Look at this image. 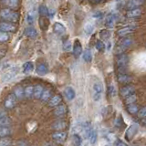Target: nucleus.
<instances>
[{
    "instance_id": "1",
    "label": "nucleus",
    "mask_w": 146,
    "mask_h": 146,
    "mask_svg": "<svg viewBox=\"0 0 146 146\" xmlns=\"http://www.w3.org/2000/svg\"><path fill=\"white\" fill-rule=\"evenodd\" d=\"M1 17L2 19L8 21V22H12V23H15L17 22L18 19H19V15L18 13L12 10L11 8H4L1 10Z\"/></svg>"
},
{
    "instance_id": "2",
    "label": "nucleus",
    "mask_w": 146,
    "mask_h": 146,
    "mask_svg": "<svg viewBox=\"0 0 146 146\" xmlns=\"http://www.w3.org/2000/svg\"><path fill=\"white\" fill-rule=\"evenodd\" d=\"M128 63H129V58L126 54L122 53L118 55L117 59H116V65L118 68L119 73H126L125 70H127Z\"/></svg>"
},
{
    "instance_id": "3",
    "label": "nucleus",
    "mask_w": 146,
    "mask_h": 146,
    "mask_svg": "<svg viewBox=\"0 0 146 146\" xmlns=\"http://www.w3.org/2000/svg\"><path fill=\"white\" fill-rule=\"evenodd\" d=\"M103 92V86L102 83L100 80H97L94 82L92 87V99L95 102H99L102 99Z\"/></svg>"
},
{
    "instance_id": "4",
    "label": "nucleus",
    "mask_w": 146,
    "mask_h": 146,
    "mask_svg": "<svg viewBox=\"0 0 146 146\" xmlns=\"http://www.w3.org/2000/svg\"><path fill=\"white\" fill-rule=\"evenodd\" d=\"M131 44H132V39L125 36V38H123L121 40H120V42H119L118 46L116 47L115 53L117 55L124 53V51L127 49V48H129Z\"/></svg>"
},
{
    "instance_id": "5",
    "label": "nucleus",
    "mask_w": 146,
    "mask_h": 146,
    "mask_svg": "<svg viewBox=\"0 0 146 146\" xmlns=\"http://www.w3.org/2000/svg\"><path fill=\"white\" fill-rule=\"evenodd\" d=\"M18 72V68L17 66L14 67H10L9 68H7V71L4 73V75L2 77V81L3 82H8L11 81L14 78H15Z\"/></svg>"
},
{
    "instance_id": "6",
    "label": "nucleus",
    "mask_w": 146,
    "mask_h": 146,
    "mask_svg": "<svg viewBox=\"0 0 146 146\" xmlns=\"http://www.w3.org/2000/svg\"><path fill=\"white\" fill-rule=\"evenodd\" d=\"M17 97L14 93L9 94L4 100V107L6 110H11L16 106L17 104Z\"/></svg>"
},
{
    "instance_id": "7",
    "label": "nucleus",
    "mask_w": 146,
    "mask_h": 146,
    "mask_svg": "<svg viewBox=\"0 0 146 146\" xmlns=\"http://www.w3.org/2000/svg\"><path fill=\"white\" fill-rule=\"evenodd\" d=\"M135 27H136L135 26H131V25L121 27V29H120L117 31V35L119 36H121V38H125V36L131 35V33H133Z\"/></svg>"
},
{
    "instance_id": "8",
    "label": "nucleus",
    "mask_w": 146,
    "mask_h": 146,
    "mask_svg": "<svg viewBox=\"0 0 146 146\" xmlns=\"http://www.w3.org/2000/svg\"><path fill=\"white\" fill-rule=\"evenodd\" d=\"M135 93V88L132 85H126L120 90V94L122 98H127L128 96Z\"/></svg>"
},
{
    "instance_id": "9",
    "label": "nucleus",
    "mask_w": 146,
    "mask_h": 146,
    "mask_svg": "<svg viewBox=\"0 0 146 146\" xmlns=\"http://www.w3.org/2000/svg\"><path fill=\"white\" fill-rule=\"evenodd\" d=\"M0 29H1V31L8 32L9 33V32H14L16 30V26L12 22L2 21L0 23Z\"/></svg>"
},
{
    "instance_id": "10",
    "label": "nucleus",
    "mask_w": 146,
    "mask_h": 146,
    "mask_svg": "<svg viewBox=\"0 0 146 146\" xmlns=\"http://www.w3.org/2000/svg\"><path fill=\"white\" fill-rule=\"evenodd\" d=\"M72 53L75 56V58H79L82 53V45L79 39H75L74 44H73Z\"/></svg>"
},
{
    "instance_id": "11",
    "label": "nucleus",
    "mask_w": 146,
    "mask_h": 146,
    "mask_svg": "<svg viewBox=\"0 0 146 146\" xmlns=\"http://www.w3.org/2000/svg\"><path fill=\"white\" fill-rule=\"evenodd\" d=\"M116 21H117L116 14L111 13V14H109L106 17V19H105V26L109 27V29H111V27H113L114 25H115Z\"/></svg>"
},
{
    "instance_id": "12",
    "label": "nucleus",
    "mask_w": 146,
    "mask_h": 146,
    "mask_svg": "<svg viewBox=\"0 0 146 146\" xmlns=\"http://www.w3.org/2000/svg\"><path fill=\"white\" fill-rule=\"evenodd\" d=\"M53 31H54L55 34H57L58 36H64L67 32L66 27L59 22H56L53 25Z\"/></svg>"
},
{
    "instance_id": "13",
    "label": "nucleus",
    "mask_w": 146,
    "mask_h": 146,
    "mask_svg": "<svg viewBox=\"0 0 146 146\" xmlns=\"http://www.w3.org/2000/svg\"><path fill=\"white\" fill-rule=\"evenodd\" d=\"M67 111H68V108L66 105L59 104L58 106H57V108L54 110L53 114L56 117H62L67 113Z\"/></svg>"
},
{
    "instance_id": "14",
    "label": "nucleus",
    "mask_w": 146,
    "mask_h": 146,
    "mask_svg": "<svg viewBox=\"0 0 146 146\" xmlns=\"http://www.w3.org/2000/svg\"><path fill=\"white\" fill-rule=\"evenodd\" d=\"M36 72L38 73L39 76H45L46 74H48V65L46 63L42 62V63H39L38 66H36Z\"/></svg>"
},
{
    "instance_id": "15",
    "label": "nucleus",
    "mask_w": 146,
    "mask_h": 146,
    "mask_svg": "<svg viewBox=\"0 0 146 146\" xmlns=\"http://www.w3.org/2000/svg\"><path fill=\"white\" fill-rule=\"evenodd\" d=\"M117 80L121 84H128L131 81V77L126 73H118Z\"/></svg>"
},
{
    "instance_id": "16",
    "label": "nucleus",
    "mask_w": 146,
    "mask_h": 146,
    "mask_svg": "<svg viewBox=\"0 0 146 146\" xmlns=\"http://www.w3.org/2000/svg\"><path fill=\"white\" fill-rule=\"evenodd\" d=\"M61 102H62L61 96L60 95H55V96H53V97H51V99L48 100V104L49 107H57L61 103Z\"/></svg>"
},
{
    "instance_id": "17",
    "label": "nucleus",
    "mask_w": 146,
    "mask_h": 146,
    "mask_svg": "<svg viewBox=\"0 0 146 146\" xmlns=\"http://www.w3.org/2000/svg\"><path fill=\"white\" fill-rule=\"evenodd\" d=\"M66 138H67V133L65 131H55L54 133H52V139L57 141H59V143L65 141Z\"/></svg>"
},
{
    "instance_id": "18",
    "label": "nucleus",
    "mask_w": 146,
    "mask_h": 146,
    "mask_svg": "<svg viewBox=\"0 0 146 146\" xmlns=\"http://www.w3.org/2000/svg\"><path fill=\"white\" fill-rule=\"evenodd\" d=\"M24 33L27 38H36V36H38V31L36 30L35 27H31V26L27 27V29H25Z\"/></svg>"
},
{
    "instance_id": "19",
    "label": "nucleus",
    "mask_w": 146,
    "mask_h": 146,
    "mask_svg": "<svg viewBox=\"0 0 146 146\" xmlns=\"http://www.w3.org/2000/svg\"><path fill=\"white\" fill-rule=\"evenodd\" d=\"M13 93L15 94L17 100H22L25 97V89L22 86H17L13 90Z\"/></svg>"
},
{
    "instance_id": "20",
    "label": "nucleus",
    "mask_w": 146,
    "mask_h": 146,
    "mask_svg": "<svg viewBox=\"0 0 146 146\" xmlns=\"http://www.w3.org/2000/svg\"><path fill=\"white\" fill-rule=\"evenodd\" d=\"M36 19V9L35 8H31L29 9V13H27V22L29 25H33L34 22Z\"/></svg>"
},
{
    "instance_id": "21",
    "label": "nucleus",
    "mask_w": 146,
    "mask_h": 146,
    "mask_svg": "<svg viewBox=\"0 0 146 146\" xmlns=\"http://www.w3.org/2000/svg\"><path fill=\"white\" fill-rule=\"evenodd\" d=\"M34 70V64L31 61H27L23 64L22 66V71L24 74H30Z\"/></svg>"
},
{
    "instance_id": "22",
    "label": "nucleus",
    "mask_w": 146,
    "mask_h": 146,
    "mask_svg": "<svg viewBox=\"0 0 146 146\" xmlns=\"http://www.w3.org/2000/svg\"><path fill=\"white\" fill-rule=\"evenodd\" d=\"M1 2L8 8H17L19 5V0H1Z\"/></svg>"
},
{
    "instance_id": "23",
    "label": "nucleus",
    "mask_w": 146,
    "mask_h": 146,
    "mask_svg": "<svg viewBox=\"0 0 146 146\" xmlns=\"http://www.w3.org/2000/svg\"><path fill=\"white\" fill-rule=\"evenodd\" d=\"M141 15V9L139 7L130 9V10L127 12V17H129V18H135V17H140Z\"/></svg>"
},
{
    "instance_id": "24",
    "label": "nucleus",
    "mask_w": 146,
    "mask_h": 146,
    "mask_svg": "<svg viewBox=\"0 0 146 146\" xmlns=\"http://www.w3.org/2000/svg\"><path fill=\"white\" fill-rule=\"evenodd\" d=\"M38 25L42 30H47L49 26V22H48V19L47 18V17H40L39 20H38Z\"/></svg>"
},
{
    "instance_id": "25",
    "label": "nucleus",
    "mask_w": 146,
    "mask_h": 146,
    "mask_svg": "<svg viewBox=\"0 0 146 146\" xmlns=\"http://www.w3.org/2000/svg\"><path fill=\"white\" fill-rule=\"evenodd\" d=\"M137 130H138V126H137L136 124L131 125L129 128V129L127 130V132H126V139L127 140H131L132 137H133V135L136 133Z\"/></svg>"
},
{
    "instance_id": "26",
    "label": "nucleus",
    "mask_w": 146,
    "mask_h": 146,
    "mask_svg": "<svg viewBox=\"0 0 146 146\" xmlns=\"http://www.w3.org/2000/svg\"><path fill=\"white\" fill-rule=\"evenodd\" d=\"M44 88L42 85H36L35 88H34V95L33 97L35 99H40L41 98V95H42L43 91H44Z\"/></svg>"
},
{
    "instance_id": "27",
    "label": "nucleus",
    "mask_w": 146,
    "mask_h": 146,
    "mask_svg": "<svg viewBox=\"0 0 146 146\" xmlns=\"http://www.w3.org/2000/svg\"><path fill=\"white\" fill-rule=\"evenodd\" d=\"M143 3V0H130L127 4V7L129 9L138 8Z\"/></svg>"
},
{
    "instance_id": "28",
    "label": "nucleus",
    "mask_w": 146,
    "mask_h": 146,
    "mask_svg": "<svg viewBox=\"0 0 146 146\" xmlns=\"http://www.w3.org/2000/svg\"><path fill=\"white\" fill-rule=\"evenodd\" d=\"M65 95H66V98L68 100H72L75 98V95H76L74 89L71 88V87H67L65 89Z\"/></svg>"
},
{
    "instance_id": "29",
    "label": "nucleus",
    "mask_w": 146,
    "mask_h": 146,
    "mask_svg": "<svg viewBox=\"0 0 146 146\" xmlns=\"http://www.w3.org/2000/svg\"><path fill=\"white\" fill-rule=\"evenodd\" d=\"M50 99H51V90H50L49 89H45L42 95H41V98H40L41 102H47Z\"/></svg>"
},
{
    "instance_id": "30",
    "label": "nucleus",
    "mask_w": 146,
    "mask_h": 146,
    "mask_svg": "<svg viewBox=\"0 0 146 146\" xmlns=\"http://www.w3.org/2000/svg\"><path fill=\"white\" fill-rule=\"evenodd\" d=\"M67 126V123L65 121H62V120H59V121H57L56 122H54V124L52 126V128L54 130H57V131H59V130H62L64 128H66Z\"/></svg>"
},
{
    "instance_id": "31",
    "label": "nucleus",
    "mask_w": 146,
    "mask_h": 146,
    "mask_svg": "<svg viewBox=\"0 0 146 146\" xmlns=\"http://www.w3.org/2000/svg\"><path fill=\"white\" fill-rule=\"evenodd\" d=\"M11 120L7 117V115H5L0 117V126L1 127H10Z\"/></svg>"
},
{
    "instance_id": "32",
    "label": "nucleus",
    "mask_w": 146,
    "mask_h": 146,
    "mask_svg": "<svg viewBox=\"0 0 146 146\" xmlns=\"http://www.w3.org/2000/svg\"><path fill=\"white\" fill-rule=\"evenodd\" d=\"M34 88L35 86L29 85L25 88V97L27 99H30L31 97H33L34 95Z\"/></svg>"
},
{
    "instance_id": "33",
    "label": "nucleus",
    "mask_w": 146,
    "mask_h": 146,
    "mask_svg": "<svg viewBox=\"0 0 146 146\" xmlns=\"http://www.w3.org/2000/svg\"><path fill=\"white\" fill-rule=\"evenodd\" d=\"M127 111L129 112L130 114H136L138 113L139 111V107L138 105L133 103V104H130V105H127Z\"/></svg>"
},
{
    "instance_id": "34",
    "label": "nucleus",
    "mask_w": 146,
    "mask_h": 146,
    "mask_svg": "<svg viewBox=\"0 0 146 146\" xmlns=\"http://www.w3.org/2000/svg\"><path fill=\"white\" fill-rule=\"evenodd\" d=\"M82 58H83L85 62H87V63L91 62V60H92V54H91L90 50V49H86L85 51L83 52V56H82Z\"/></svg>"
},
{
    "instance_id": "35",
    "label": "nucleus",
    "mask_w": 146,
    "mask_h": 146,
    "mask_svg": "<svg viewBox=\"0 0 146 146\" xmlns=\"http://www.w3.org/2000/svg\"><path fill=\"white\" fill-rule=\"evenodd\" d=\"M11 134L10 127H1L0 128V136L1 137H8Z\"/></svg>"
},
{
    "instance_id": "36",
    "label": "nucleus",
    "mask_w": 146,
    "mask_h": 146,
    "mask_svg": "<svg viewBox=\"0 0 146 146\" xmlns=\"http://www.w3.org/2000/svg\"><path fill=\"white\" fill-rule=\"evenodd\" d=\"M136 100H137V96L135 95V93H133V94H131L130 96H128L127 98H125L124 102H125L126 105H130V104L135 103Z\"/></svg>"
},
{
    "instance_id": "37",
    "label": "nucleus",
    "mask_w": 146,
    "mask_h": 146,
    "mask_svg": "<svg viewBox=\"0 0 146 146\" xmlns=\"http://www.w3.org/2000/svg\"><path fill=\"white\" fill-rule=\"evenodd\" d=\"M72 143L74 146H80L82 143V139L79 134H73L72 136Z\"/></svg>"
},
{
    "instance_id": "38",
    "label": "nucleus",
    "mask_w": 146,
    "mask_h": 146,
    "mask_svg": "<svg viewBox=\"0 0 146 146\" xmlns=\"http://www.w3.org/2000/svg\"><path fill=\"white\" fill-rule=\"evenodd\" d=\"M93 31H94V26L91 24V23H88V24L85 25V27H84V33L87 36L91 35Z\"/></svg>"
},
{
    "instance_id": "39",
    "label": "nucleus",
    "mask_w": 146,
    "mask_h": 146,
    "mask_svg": "<svg viewBox=\"0 0 146 146\" xmlns=\"http://www.w3.org/2000/svg\"><path fill=\"white\" fill-rule=\"evenodd\" d=\"M38 13L40 17H48V9L45 5H41L38 7Z\"/></svg>"
},
{
    "instance_id": "40",
    "label": "nucleus",
    "mask_w": 146,
    "mask_h": 146,
    "mask_svg": "<svg viewBox=\"0 0 146 146\" xmlns=\"http://www.w3.org/2000/svg\"><path fill=\"white\" fill-rule=\"evenodd\" d=\"M10 38V36H9V34L8 32H5V31H1V33H0V41H1L2 43H5V42H7Z\"/></svg>"
},
{
    "instance_id": "41",
    "label": "nucleus",
    "mask_w": 146,
    "mask_h": 146,
    "mask_svg": "<svg viewBox=\"0 0 146 146\" xmlns=\"http://www.w3.org/2000/svg\"><path fill=\"white\" fill-rule=\"evenodd\" d=\"M11 144V140L8 137H1L0 140V146H9Z\"/></svg>"
},
{
    "instance_id": "42",
    "label": "nucleus",
    "mask_w": 146,
    "mask_h": 146,
    "mask_svg": "<svg viewBox=\"0 0 146 146\" xmlns=\"http://www.w3.org/2000/svg\"><path fill=\"white\" fill-rule=\"evenodd\" d=\"M72 48V45H71V42L70 40H65L63 42V50L64 51H70V50H71Z\"/></svg>"
},
{
    "instance_id": "43",
    "label": "nucleus",
    "mask_w": 146,
    "mask_h": 146,
    "mask_svg": "<svg viewBox=\"0 0 146 146\" xmlns=\"http://www.w3.org/2000/svg\"><path fill=\"white\" fill-rule=\"evenodd\" d=\"M91 144H94L96 143V141H97V132H96V131L93 129V131H91V133L90 135V138H89Z\"/></svg>"
},
{
    "instance_id": "44",
    "label": "nucleus",
    "mask_w": 146,
    "mask_h": 146,
    "mask_svg": "<svg viewBox=\"0 0 146 146\" xmlns=\"http://www.w3.org/2000/svg\"><path fill=\"white\" fill-rule=\"evenodd\" d=\"M96 48H97L99 51H104V49L106 48V46L102 42V40H98L96 42Z\"/></svg>"
},
{
    "instance_id": "45",
    "label": "nucleus",
    "mask_w": 146,
    "mask_h": 146,
    "mask_svg": "<svg viewBox=\"0 0 146 146\" xmlns=\"http://www.w3.org/2000/svg\"><path fill=\"white\" fill-rule=\"evenodd\" d=\"M138 117L140 119H146V107H143L141 109L139 110L138 111Z\"/></svg>"
},
{
    "instance_id": "46",
    "label": "nucleus",
    "mask_w": 146,
    "mask_h": 146,
    "mask_svg": "<svg viewBox=\"0 0 146 146\" xmlns=\"http://www.w3.org/2000/svg\"><path fill=\"white\" fill-rule=\"evenodd\" d=\"M100 36L102 38V39H108L111 36V33L108 30H102L100 31Z\"/></svg>"
},
{
    "instance_id": "47",
    "label": "nucleus",
    "mask_w": 146,
    "mask_h": 146,
    "mask_svg": "<svg viewBox=\"0 0 146 146\" xmlns=\"http://www.w3.org/2000/svg\"><path fill=\"white\" fill-rule=\"evenodd\" d=\"M108 93H109V96H110V97H114V96H115V94H116V90H115V88H114V86H113V85L109 86Z\"/></svg>"
},
{
    "instance_id": "48",
    "label": "nucleus",
    "mask_w": 146,
    "mask_h": 146,
    "mask_svg": "<svg viewBox=\"0 0 146 146\" xmlns=\"http://www.w3.org/2000/svg\"><path fill=\"white\" fill-rule=\"evenodd\" d=\"M123 124V121H122V120H121V117H118L117 119H116V121H115V126L116 127H121V125Z\"/></svg>"
},
{
    "instance_id": "49",
    "label": "nucleus",
    "mask_w": 146,
    "mask_h": 146,
    "mask_svg": "<svg viewBox=\"0 0 146 146\" xmlns=\"http://www.w3.org/2000/svg\"><path fill=\"white\" fill-rule=\"evenodd\" d=\"M92 17L94 18H96V19H100V18H102V12H100V11H95L93 13V15Z\"/></svg>"
},
{
    "instance_id": "50",
    "label": "nucleus",
    "mask_w": 146,
    "mask_h": 146,
    "mask_svg": "<svg viewBox=\"0 0 146 146\" xmlns=\"http://www.w3.org/2000/svg\"><path fill=\"white\" fill-rule=\"evenodd\" d=\"M115 146H128L127 143H125L124 141H122L121 140H117L115 141Z\"/></svg>"
},
{
    "instance_id": "51",
    "label": "nucleus",
    "mask_w": 146,
    "mask_h": 146,
    "mask_svg": "<svg viewBox=\"0 0 146 146\" xmlns=\"http://www.w3.org/2000/svg\"><path fill=\"white\" fill-rule=\"evenodd\" d=\"M123 4H124V1L123 0H116V7L118 8H121L123 7Z\"/></svg>"
},
{
    "instance_id": "52",
    "label": "nucleus",
    "mask_w": 146,
    "mask_h": 146,
    "mask_svg": "<svg viewBox=\"0 0 146 146\" xmlns=\"http://www.w3.org/2000/svg\"><path fill=\"white\" fill-rule=\"evenodd\" d=\"M54 15H55V11L53 10V9H52V10H51V9H50V10L48 9V17L49 18H52L54 17Z\"/></svg>"
},
{
    "instance_id": "53",
    "label": "nucleus",
    "mask_w": 146,
    "mask_h": 146,
    "mask_svg": "<svg viewBox=\"0 0 146 146\" xmlns=\"http://www.w3.org/2000/svg\"><path fill=\"white\" fill-rule=\"evenodd\" d=\"M107 49H108V50L111 49V42H109V43H108V45H107Z\"/></svg>"
},
{
    "instance_id": "54",
    "label": "nucleus",
    "mask_w": 146,
    "mask_h": 146,
    "mask_svg": "<svg viewBox=\"0 0 146 146\" xmlns=\"http://www.w3.org/2000/svg\"><path fill=\"white\" fill-rule=\"evenodd\" d=\"M91 1H92L93 3H99L100 0H91Z\"/></svg>"
},
{
    "instance_id": "55",
    "label": "nucleus",
    "mask_w": 146,
    "mask_h": 146,
    "mask_svg": "<svg viewBox=\"0 0 146 146\" xmlns=\"http://www.w3.org/2000/svg\"><path fill=\"white\" fill-rule=\"evenodd\" d=\"M143 123L146 126V119H143Z\"/></svg>"
},
{
    "instance_id": "56",
    "label": "nucleus",
    "mask_w": 146,
    "mask_h": 146,
    "mask_svg": "<svg viewBox=\"0 0 146 146\" xmlns=\"http://www.w3.org/2000/svg\"><path fill=\"white\" fill-rule=\"evenodd\" d=\"M44 146H54L52 143H47V144H45Z\"/></svg>"
}]
</instances>
